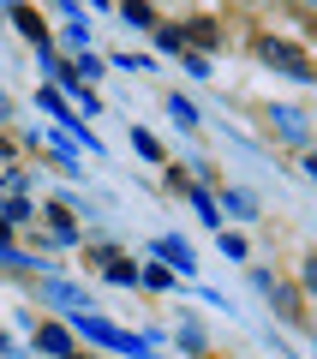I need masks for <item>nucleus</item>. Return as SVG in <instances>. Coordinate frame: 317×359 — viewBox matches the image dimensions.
<instances>
[{"label": "nucleus", "mask_w": 317, "mask_h": 359, "mask_svg": "<svg viewBox=\"0 0 317 359\" xmlns=\"http://www.w3.org/2000/svg\"><path fill=\"white\" fill-rule=\"evenodd\" d=\"M257 60L281 66L288 78H311V60H305L299 48H288V42H276V36H264V42H257Z\"/></svg>", "instance_id": "1"}, {"label": "nucleus", "mask_w": 317, "mask_h": 359, "mask_svg": "<svg viewBox=\"0 0 317 359\" xmlns=\"http://www.w3.org/2000/svg\"><path fill=\"white\" fill-rule=\"evenodd\" d=\"M168 114H174L180 126H198V114H191V102H186V96H174V102H168Z\"/></svg>", "instance_id": "2"}, {"label": "nucleus", "mask_w": 317, "mask_h": 359, "mask_svg": "<svg viewBox=\"0 0 317 359\" xmlns=\"http://www.w3.org/2000/svg\"><path fill=\"white\" fill-rule=\"evenodd\" d=\"M102 264H108V276H114V282H132V264H126V257H102Z\"/></svg>", "instance_id": "3"}, {"label": "nucleus", "mask_w": 317, "mask_h": 359, "mask_svg": "<svg viewBox=\"0 0 317 359\" xmlns=\"http://www.w3.org/2000/svg\"><path fill=\"white\" fill-rule=\"evenodd\" d=\"M132 144H138V156H150V162H156V156H162V144H156L150 132H138V138H132Z\"/></svg>", "instance_id": "4"}, {"label": "nucleus", "mask_w": 317, "mask_h": 359, "mask_svg": "<svg viewBox=\"0 0 317 359\" xmlns=\"http://www.w3.org/2000/svg\"><path fill=\"white\" fill-rule=\"evenodd\" d=\"M162 252H168V257H174V264H180V269H191V252H186V245H180V240H168V245H162Z\"/></svg>", "instance_id": "5"}, {"label": "nucleus", "mask_w": 317, "mask_h": 359, "mask_svg": "<svg viewBox=\"0 0 317 359\" xmlns=\"http://www.w3.org/2000/svg\"><path fill=\"white\" fill-rule=\"evenodd\" d=\"M305 282H311V287H317V264H305Z\"/></svg>", "instance_id": "6"}]
</instances>
